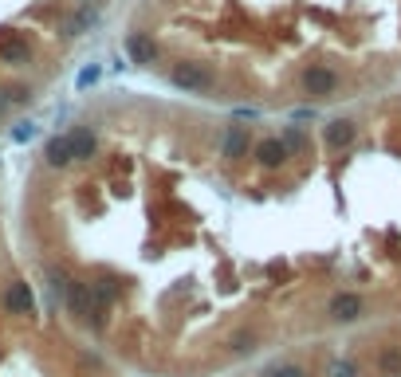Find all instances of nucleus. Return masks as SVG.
<instances>
[{
    "label": "nucleus",
    "mask_w": 401,
    "mask_h": 377,
    "mask_svg": "<svg viewBox=\"0 0 401 377\" xmlns=\"http://www.w3.org/2000/svg\"><path fill=\"white\" fill-rule=\"evenodd\" d=\"M327 377H358V366H354L351 357H334L331 366H327Z\"/></svg>",
    "instance_id": "a211bd4d"
},
{
    "label": "nucleus",
    "mask_w": 401,
    "mask_h": 377,
    "mask_svg": "<svg viewBox=\"0 0 401 377\" xmlns=\"http://www.w3.org/2000/svg\"><path fill=\"white\" fill-rule=\"evenodd\" d=\"M32 60H36V48H32L24 32H12V28L0 32V63L4 67H28Z\"/></svg>",
    "instance_id": "7ed1b4c3"
},
{
    "label": "nucleus",
    "mask_w": 401,
    "mask_h": 377,
    "mask_svg": "<svg viewBox=\"0 0 401 377\" xmlns=\"http://www.w3.org/2000/svg\"><path fill=\"white\" fill-rule=\"evenodd\" d=\"M8 102H32V90L28 87H12L8 90Z\"/></svg>",
    "instance_id": "412c9836"
},
{
    "label": "nucleus",
    "mask_w": 401,
    "mask_h": 377,
    "mask_svg": "<svg viewBox=\"0 0 401 377\" xmlns=\"http://www.w3.org/2000/svg\"><path fill=\"white\" fill-rule=\"evenodd\" d=\"M256 118H260V110H256V107H240V110H236V122H256Z\"/></svg>",
    "instance_id": "4be33fe9"
},
{
    "label": "nucleus",
    "mask_w": 401,
    "mask_h": 377,
    "mask_svg": "<svg viewBox=\"0 0 401 377\" xmlns=\"http://www.w3.org/2000/svg\"><path fill=\"white\" fill-rule=\"evenodd\" d=\"M260 377H311V373H307L299 362H271Z\"/></svg>",
    "instance_id": "2eb2a0df"
},
{
    "label": "nucleus",
    "mask_w": 401,
    "mask_h": 377,
    "mask_svg": "<svg viewBox=\"0 0 401 377\" xmlns=\"http://www.w3.org/2000/svg\"><path fill=\"white\" fill-rule=\"evenodd\" d=\"M280 142L287 146L291 158H307V153H311V138H307V130H303V126H283Z\"/></svg>",
    "instance_id": "f8f14e48"
},
{
    "label": "nucleus",
    "mask_w": 401,
    "mask_h": 377,
    "mask_svg": "<svg viewBox=\"0 0 401 377\" xmlns=\"http://www.w3.org/2000/svg\"><path fill=\"white\" fill-rule=\"evenodd\" d=\"M99 24V12L95 8H83V12H75L67 24H63V36H83L87 28H95Z\"/></svg>",
    "instance_id": "ddd939ff"
},
{
    "label": "nucleus",
    "mask_w": 401,
    "mask_h": 377,
    "mask_svg": "<svg viewBox=\"0 0 401 377\" xmlns=\"http://www.w3.org/2000/svg\"><path fill=\"white\" fill-rule=\"evenodd\" d=\"M229 350H232V354H252V350H256V334H252V330H240V334H232Z\"/></svg>",
    "instance_id": "f3484780"
},
{
    "label": "nucleus",
    "mask_w": 401,
    "mask_h": 377,
    "mask_svg": "<svg viewBox=\"0 0 401 377\" xmlns=\"http://www.w3.org/2000/svg\"><path fill=\"white\" fill-rule=\"evenodd\" d=\"M354 142H358V122L354 118H331L327 126H322V146L327 149H351Z\"/></svg>",
    "instance_id": "1a4fd4ad"
},
{
    "label": "nucleus",
    "mask_w": 401,
    "mask_h": 377,
    "mask_svg": "<svg viewBox=\"0 0 401 377\" xmlns=\"http://www.w3.org/2000/svg\"><path fill=\"white\" fill-rule=\"evenodd\" d=\"M252 161H256L264 173H276V169H283L291 161V153H287V146L280 142V134H268V138L252 142Z\"/></svg>",
    "instance_id": "20e7f679"
},
{
    "label": "nucleus",
    "mask_w": 401,
    "mask_h": 377,
    "mask_svg": "<svg viewBox=\"0 0 401 377\" xmlns=\"http://www.w3.org/2000/svg\"><path fill=\"white\" fill-rule=\"evenodd\" d=\"M170 83L177 90H185V95H209L217 87V67L205 60H181V63H173Z\"/></svg>",
    "instance_id": "f257e3e1"
},
{
    "label": "nucleus",
    "mask_w": 401,
    "mask_h": 377,
    "mask_svg": "<svg viewBox=\"0 0 401 377\" xmlns=\"http://www.w3.org/2000/svg\"><path fill=\"white\" fill-rule=\"evenodd\" d=\"M158 55H161V48L150 32H130V36H126V60H130L134 67H154Z\"/></svg>",
    "instance_id": "6e6552de"
},
{
    "label": "nucleus",
    "mask_w": 401,
    "mask_h": 377,
    "mask_svg": "<svg viewBox=\"0 0 401 377\" xmlns=\"http://www.w3.org/2000/svg\"><path fill=\"white\" fill-rule=\"evenodd\" d=\"M43 161H48L51 169H67V165H75V161H71L67 134H55V138H48V146H43Z\"/></svg>",
    "instance_id": "9b49d317"
},
{
    "label": "nucleus",
    "mask_w": 401,
    "mask_h": 377,
    "mask_svg": "<svg viewBox=\"0 0 401 377\" xmlns=\"http://www.w3.org/2000/svg\"><path fill=\"white\" fill-rule=\"evenodd\" d=\"M339 71L327 67V63H307L299 75V90L307 95V99H331L334 90H339Z\"/></svg>",
    "instance_id": "f03ea898"
},
{
    "label": "nucleus",
    "mask_w": 401,
    "mask_h": 377,
    "mask_svg": "<svg viewBox=\"0 0 401 377\" xmlns=\"http://www.w3.org/2000/svg\"><path fill=\"white\" fill-rule=\"evenodd\" d=\"M252 130L248 126H240V122H236V126H229L221 134V161L224 165H240L244 158H252Z\"/></svg>",
    "instance_id": "39448f33"
},
{
    "label": "nucleus",
    "mask_w": 401,
    "mask_h": 377,
    "mask_svg": "<svg viewBox=\"0 0 401 377\" xmlns=\"http://www.w3.org/2000/svg\"><path fill=\"white\" fill-rule=\"evenodd\" d=\"M32 138H36V126H32V122H20V126L12 130V142H20V146L32 142Z\"/></svg>",
    "instance_id": "aec40b11"
},
{
    "label": "nucleus",
    "mask_w": 401,
    "mask_h": 377,
    "mask_svg": "<svg viewBox=\"0 0 401 377\" xmlns=\"http://www.w3.org/2000/svg\"><path fill=\"white\" fill-rule=\"evenodd\" d=\"M48 279H51V295L63 303V295H67V287H71V275H67V268H48Z\"/></svg>",
    "instance_id": "dca6fc26"
},
{
    "label": "nucleus",
    "mask_w": 401,
    "mask_h": 377,
    "mask_svg": "<svg viewBox=\"0 0 401 377\" xmlns=\"http://www.w3.org/2000/svg\"><path fill=\"white\" fill-rule=\"evenodd\" d=\"M362 315H366V299L354 295V291H339V295L327 303V318H331V322H342V327H346V322H358Z\"/></svg>",
    "instance_id": "0eeeda50"
},
{
    "label": "nucleus",
    "mask_w": 401,
    "mask_h": 377,
    "mask_svg": "<svg viewBox=\"0 0 401 377\" xmlns=\"http://www.w3.org/2000/svg\"><path fill=\"white\" fill-rule=\"evenodd\" d=\"M99 79H102V67H99V63H90V67H83V71H79V79H75V90L95 87Z\"/></svg>",
    "instance_id": "6ab92c4d"
},
{
    "label": "nucleus",
    "mask_w": 401,
    "mask_h": 377,
    "mask_svg": "<svg viewBox=\"0 0 401 377\" xmlns=\"http://www.w3.org/2000/svg\"><path fill=\"white\" fill-rule=\"evenodd\" d=\"M67 146H71V161H90L99 153V134L90 126H75L67 130Z\"/></svg>",
    "instance_id": "9d476101"
},
{
    "label": "nucleus",
    "mask_w": 401,
    "mask_h": 377,
    "mask_svg": "<svg viewBox=\"0 0 401 377\" xmlns=\"http://www.w3.org/2000/svg\"><path fill=\"white\" fill-rule=\"evenodd\" d=\"M378 369H381L386 377H401V350H397V346H386V350H381V354H378Z\"/></svg>",
    "instance_id": "4468645a"
},
{
    "label": "nucleus",
    "mask_w": 401,
    "mask_h": 377,
    "mask_svg": "<svg viewBox=\"0 0 401 377\" xmlns=\"http://www.w3.org/2000/svg\"><path fill=\"white\" fill-rule=\"evenodd\" d=\"M0 307H4V315H12V318H32L36 315V295H32V287L24 283V279H12L8 287H4Z\"/></svg>",
    "instance_id": "423d86ee"
}]
</instances>
